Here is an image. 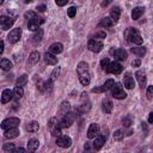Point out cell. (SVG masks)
Wrapping results in <instances>:
<instances>
[{
	"mask_svg": "<svg viewBox=\"0 0 153 153\" xmlns=\"http://www.w3.org/2000/svg\"><path fill=\"white\" fill-rule=\"evenodd\" d=\"M76 73L79 76H85V75H90V72H88V65L84 61L79 62L78 67H76Z\"/></svg>",
	"mask_w": 153,
	"mask_h": 153,
	"instance_id": "obj_14",
	"label": "cell"
},
{
	"mask_svg": "<svg viewBox=\"0 0 153 153\" xmlns=\"http://www.w3.org/2000/svg\"><path fill=\"white\" fill-rule=\"evenodd\" d=\"M2 2H4V0H0V5H1V4H2Z\"/></svg>",
	"mask_w": 153,
	"mask_h": 153,
	"instance_id": "obj_59",
	"label": "cell"
},
{
	"mask_svg": "<svg viewBox=\"0 0 153 153\" xmlns=\"http://www.w3.org/2000/svg\"><path fill=\"white\" fill-rule=\"evenodd\" d=\"M69 109H71V105H69V103L68 102H62L61 103V105H60V110H59V114L60 115H65L66 112H68L69 111Z\"/></svg>",
	"mask_w": 153,
	"mask_h": 153,
	"instance_id": "obj_32",
	"label": "cell"
},
{
	"mask_svg": "<svg viewBox=\"0 0 153 153\" xmlns=\"http://www.w3.org/2000/svg\"><path fill=\"white\" fill-rule=\"evenodd\" d=\"M122 71H123L122 65L118 63V62H116V61H115V62H110L109 66H108V68L105 69L106 73H111V74H115V75L120 74Z\"/></svg>",
	"mask_w": 153,
	"mask_h": 153,
	"instance_id": "obj_9",
	"label": "cell"
},
{
	"mask_svg": "<svg viewBox=\"0 0 153 153\" xmlns=\"http://www.w3.org/2000/svg\"><path fill=\"white\" fill-rule=\"evenodd\" d=\"M122 123H123L124 127H129V126L131 124V120H130L129 117H124V118L122 120Z\"/></svg>",
	"mask_w": 153,
	"mask_h": 153,
	"instance_id": "obj_48",
	"label": "cell"
},
{
	"mask_svg": "<svg viewBox=\"0 0 153 153\" xmlns=\"http://www.w3.org/2000/svg\"><path fill=\"white\" fill-rule=\"evenodd\" d=\"M114 80L112 79H108L100 87H94V88H92V92H105V91H108L109 88H111V86L114 85Z\"/></svg>",
	"mask_w": 153,
	"mask_h": 153,
	"instance_id": "obj_16",
	"label": "cell"
},
{
	"mask_svg": "<svg viewBox=\"0 0 153 153\" xmlns=\"http://www.w3.org/2000/svg\"><path fill=\"white\" fill-rule=\"evenodd\" d=\"M0 67L4 69V71H10L12 68V62L8 60V59H2L0 61Z\"/></svg>",
	"mask_w": 153,
	"mask_h": 153,
	"instance_id": "obj_31",
	"label": "cell"
},
{
	"mask_svg": "<svg viewBox=\"0 0 153 153\" xmlns=\"http://www.w3.org/2000/svg\"><path fill=\"white\" fill-rule=\"evenodd\" d=\"M131 53L134 55L137 56H143L146 54V48L145 47H136V48H131Z\"/></svg>",
	"mask_w": 153,
	"mask_h": 153,
	"instance_id": "obj_34",
	"label": "cell"
},
{
	"mask_svg": "<svg viewBox=\"0 0 153 153\" xmlns=\"http://www.w3.org/2000/svg\"><path fill=\"white\" fill-rule=\"evenodd\" d=\"M31 1H32V0H25V2H26V4H29V2H31Z\"/></svg>",
	"mask_w": 153,
	"mask_h": 153,
	"instance_id": "obj_58",
	"label": "cell"
},
{
	"mask_svg": "<svg viewBox=\"0 0 153 153\" xmlns=\"http://www.w3.org/2000/svg\"><path fill=\"white\" fill-rule=\"evenodd\" d=\"M111 93L112 97L116 99H124L127 97V93L124 92V88L121 82H114V85L111 86Z\"/></svg>",
	"mask_w": 153,
	"mask_h": 153,
	"instance_id": "obj_2",
	"label": "cell"
},
{
	"mask_svg": "<svg viewBox=\"0 0 153 153\" xmlns=\"http://www.w3.org/2000/svg\"><path fill=\"white\" fill-rule=\"evenodd\" d=\"M53 82H54V81L50 80V79L44 82V88H45V91H50V90L53 88Z\"/></svg>",
	"mask_w": 153,
	"mask_h": 153,
	"instance_id": "obj_46",
	"label": "cell"
},
{
	"mask_svg": "<svg viewBox=\"0 0 153 153\" xmlns=\"http://www.w3.org/2000/svg\"><path fill=\"white\" fill-rule=\"evenodd\" d=\"M62 50H63V45H62V43H60V42H55V43H53V44L49 47V51H50L51 54H54V55H57V54L62 53Z\"/></svg>",
	"mask_w": 153,
	"mask_h": 153,
	"instance_id": "obj_18",
	"label": "cell"
},
{
	"mask_svg": "<svg viewBox=\"0 0 153 153\" xmlns=\"http://www.w3.org/2000/svg\"><path fill=\"white\" fill-rule=\"evenodd\" d=\"M100 131V128L98 124L96 123H91L90 127H88V130H87V137L88 139H93L94 136H97Z\"/></svg>",
	"mask_w": 153,
	"mask_h": 153,
	"instance_id": "obj_15",
	"label": "cell"
},
{
	"mask_svg": "<svg viewBox=\"0 0 153 153\" xmlns=\"http://www.w3.org/2000/svg\"><path fill=\"white\" fill-rule=\"evenodd\" d=\"M45 10H47V6L45 5H38L37 6V11L38 12H44Z\"/></svg>",
	"mask_w": 153,
	"mask_h": 153,
	"instance_id": "obj_51",
	"label": "cell"
},
{
	"mask_svg": "<svg viewBox=\"0 0 153 153\" xmlns=\"http://www.w3.org/2000/svg\"><path fill=\"white\" fill-rule=\"evenodd\" d=\"M90 109H91V104H90V103H87V104H81V105L79 106V109H78V112H79V114H85V112L90 111Z\"/></svg>",
	"mask_w": 153,
	"mask_h": 153,
	"instance_id": "obj_36",
	"label": "cell"
},
{
	"mask_svg": "<svg viewBox=\"0 0 153 153\" xmlns=\"http://www.w3.org/2000/svg\"><path fill=\"white\" fill-rule=\"evenodd\" d=\"M67 14H68V17H69V18H74V17H75V14H76V8H75L74 6L69 7V8L67 10Z\"/></svg>",
	"mask_w": 153,
	"mask_h": 153,
	"instance_id": "obj_42",
	"label": "cell"
},
{
	"mask_svg": "<svg viewBox=\"0 0 153 153\" xmlns=\"http://www.w3.org/2000/svg\"><path fill=\"white\" fill-rule=\"evenodd\" d=\"M94 141H93V148L94 149H100L103 147V145L105 143L106 139H108V134H98L97 136L93 137Z\"/></svg>",
	"mask_w": 153,
	"mask_h": 153,
	"instance_id": "obj_10",
	"label": "cell"
},
{
	"mask_svg": "<svg viewBox=\"0 0 153 153\" xmlns=\"http://www.w3.org/2000/svg\"><path fill=\"white\" fill-rule=\"evenodd\" d=\"M143 12H145V8L137 6V7H135V8L133 10V12H131V18H133L134 20H136V19H139V18L143 14Z\"/></svg>",
	"mask_w": 153,
	"mask_h": 153,
	"instance_id": "obj_27",
	"label": "cell"
},
{
	"mask_svg": "<svg viewBox=\"0 0 153 153\" xmlns=\"http://www.w3.org/2000/svg\"><path fill=\"white\" fill-rule=\"evenodd\" d=\"M48 128H49L51 135H54V136L61 135V127H60V123H59V121H57L56 117H51V118L49 120V122H48Z\"/></svg>",
	"mask_w": 153,
	"mask_h": 153,
	"instance_id": "obj_3",
	"label": "cell"
},
{
	"mask_svg": "<svg viewBox=\"0 0 153 153\" xmlns=\"http://www.w3.org/2000/svg\"><path fill=\"white\" fill-rule=\"evenodd\" d=\"M11 98H12V91L8 90V88L4 90L2 93H1V103L6 104V103H8L11 100Z\"/></svg>",
	"mask_w": 153,
	"mask_h": 153,
	"instance_id": "obj_23",
	"label": "cell"
},
{
	"mask_svg": "<svg viewBox=\"0 0 153 153\" xmlns=\"http://www.w3.org/2000/svg\"><path fill=\"white\" fill-rule=\"evenodd\" d=\"M87 48L93 53H99L103 49V43L98 39H90L87 43Z\"/></svg>",
	"mask_w": 153,
	"mask_h": 153,
	"instance_id": "obj_12",
	"label": "cell"
},
{
	"mask_svg": "<svg viewBox=\"0 0 153 153\" xmlns=\"http://www.w3.org/2000/svg\"><path fill=\"white\" fill-rule=\"evenodd\" d=\"M123 133H122V130L121 129H117L115 133H114V139L116 140V141H121L122 139H123Z\"/></svg>",
	"mask_w": 153,
	"mask_h": 153,
	"instance_id": "obj_40",
	"label": "cell"
},
{
	"mask_svg": "<svg viewBox=\"0 0 153 153\" xmlns=\"http://www.w3.org/2000/svg\"><path fill=\"white\" fill-rule=\"evenodd\" d=\"M17 152H26V149L25 148H18V149H16Z\"/></svg>",
	"mask_w": 153,
	"mask_h": 153,
	"instance_id": "obj_57",
	"label": "cell"
},
{
	"mask_svg": "<svg viewBox=\"0 0 153 153\" xmlns=\"http://www.w3.org/2000/svg\"><path fill=\"white\" fill-rule=\"evenodd\" d=\"M112 20H111V18H109V17H105V18H103L102 20H100V23H99V25L102 26V27H111L112 26Z\"/></svg>",
	"mask_w": 153,
	"mask_h": 153,
	"instance_id": "obj_33",
	"label": "cell"
},
{
	"mask_svg": "<svg viewBox=\"0 0 153 153\" xmlns=\"http://www.w3.org/2000/svg\"><path fill=\"white\" fill-rule=\"evenodd\" d=\"M39 61V53L38 51H32L29 56V60H27V65L29 66H32L35 63H37Z\"/></svg>",
	"mask_w": 153,
	"mask_h": 153,
	"instance_id": "obj_24",
	"label": "cell"
},
{
	"mask_svg": "<svg viewBox=\"0 0 153 153\" xmlns=\"http://www.w3.org/2000/svg\"><path fill=\"white\" fill-rule=\"evenodd\" d=\"M120 17H121V8L118 6L112 7L111 11H110V18H111V20L112 22H117L120 19Z\"/></svg>",
	"mask_w": 153,
	"mask_h": 153,
	"instance_id": "obj_20",
	"label": "cell"
},
{
	"mask_svg": "<svg viewBox=\"0 0 153 153\" xmlns=\"http://www.w3.org/2000/svg\"><path fill=\"white\" fill-rule=\"evenodd\" d=\"M135 76H136V80L139 81V85L141 87H145L146 84H147V78H146V73L143 71H137L135 73Z\"/></svg>",
	"mask_w": 153,
	"mask_h": 153,
	"instance_id": "obj_17",
	"label": "cell"
},
{
	"mask_svg": "<svg viewBox=\"0 0 153 153\" xmlns=\"http://www.w3.org/2000/svg\"><path fill=\"white\" fill-rule=\"evenodd\" d=\"M42 38H43V30L42 29H38L37 30V32L33 35V37H32V43L35 44V45H37L41 41H42Z\"/></svg>",
	"mask_w": 153,
	"mask_h": 153,
	"instance_id": "obj_29",
	"label": "cell"
},
{
	"mask_svg": "<svg viewBox=\"0 0 153 153\" xmlns=\"http://www.w3.org/2000/svg\"><path fill=\"white\" fill-rule=\"evenodd\" d=\"M59 75H60V67H56V68L51 72V74H50V80L55 81V80L59 78Z\"/></svg>",
	"mask_w": 153,
	"mask_h": 153,
	"instance_id": "obj_38",
	"label": "cell"
},
{
	"mask_svg": "<svg viewBox=\"0 0 153 153\" xmlns=\"http://www.w3.org/2000/svg\"><path fill=\"white\" fill-rule=\"evenodd\" d=\"M102 109H103V111L105 114H110L112 111V102L110 99H108V98L103 99V102H102Z\"/></svg>",
	"mask_w": 153,
	"mask_h": 153,
	"instance_id": "obj_22",
	"label": "cell"
},
{
	"mask_svg": "<svg viewBox=\"0 0 153 153\" xmlns=\"http://www.w3.org/2000/svg\"><path fill=\"white\" fill-rule=\"evenodd\" d=\"M39 146V141L37 139H30L27 142V151L29 152H35Z\"/></svg>",
	"mask_w": 153,
	"mask_h": 153,
	"instance_id": "obj_26",
	"label": "cell"
},
{
	"mask_svg": "<svg viewBox=\"0 0 153 153\" xmlns=\"http://www.w3.org/2000/svg\"><path fill=\"white\" fill-rule=\"evenodd\" d=\"M4 134H5V137H7V139H14V137H17L20 133H19V129H18L17 127H13V128L6 129Z\"/></svg>",
	"mask_w": 153,
	"mask_h": 153,
	"instance_id": "obj_19",
	"label": "cell"
},
{
	"mask_svg": "<svg viewBox=\"0 0 153 153\" xmlns=\"http://www.w3.org/2000/svg\"><path fill=\"white\" fill-rule=\"evenodd\" d=\"M37 17V14L35 13V12H32V11H29V12H26L25 13V18L29 20V19H32V18H36Z\"/></svg>",
	"mask_w": 153,
	"mask_h": 153,
	"instance_id": "obj_47",
	"label": "cell"
},
{
	"mask_svg": "<svg viewBox=\"0 0 153 153\" xmlns=\"http://www.w3.org/2000/svg\"><path fill=\"white\" fill-rule=\"evenodd\" d=\"M79 80H80L81 85L87 86L90 84V81H91V78H90V75H85V76H79Z\"/></svg>",
	"mask_w": 153,
	"mask_h": 153,
	"instance_id": "obj_39",
	"label": "cell"
},
{
	"mask_svg": "<svg viewBox=\"0 0 153 153\" xmlns=\"http://www.w3.org/2000/svg\"><path fill=\"white\" fill-rule=\"evenodd\" d=\"M69 0H55V2H56V5L57 6H60V7H62V6H65L67 2H68Z\"/></svg>",
	"mask_w": 153,
	"mask_h": 153,
	"instance_id": "obj_49",
	"label": "cell"
},
{
	"mask_svg": "<svg viewBox=\"0 0 153 153\" xmlns=\"http://www.w3.org/2000/svg\"><path fill=\"white\" fill-rule=\"evenodd\" d=\"M56 145L62 148H68L72 145V139L67 135H59L56 139Z\"/></svg>",
	"mask_w": 153,
	"mask_h": 153,
	"instance_id": "obj_11",
	"label": "cell"
},
{
	"mask_svg": "<svg viewBox=\"0 0 153 153\" xmlns=\"http://www.w3.org/2000/svg\"><path fill=\"white\" fill-rule=\"evenodd\" d=\"M109 63H110V60H109V57H104V59L100 61V67H102V68L105 71V69L108 68Z\"/></svg>",
	"mask_w": 153,
	"mask_h": 153,
	"instance_id": "obj_43",
	"label": "cell"
},
{
	"mask_svg": "<svg viewBox=\"0 0 153 153\" xmlns=\"http://www.w3.org/2000/svg\"><path fill=\"white\" fill-rule=\"evenodd\" d=\"M4 48H5V44H4V41L0 39V55L4 53Z\"/></svg>",
	"mask_w": 153,
	"mask_h": 153,
	"instance_id": "obj_54",
	"label": "cell"
},
{
	"mask_svg": "<svg viewBox=\"0 0 153 153\" xmlns=\"http://www.w3.org/2000/svg\"><path fill=\"white\" fill-rule=\"evenodd\" d=\"M2 148H4V151H6V152H14V151H16L14 143H5Z\"/></svg>",
	"mask_w": 153,
	"mask_h": 153,
	"instance_id": "obj_41",
	"label": "cell"
},
{
	"mask_svg": "<svg viewBox=\"0 0 153 153\" xmlns=\"http://www.w3.org/2000/svg\"><path fill=\"white\" fill-rule=\"evenodd\" d=\"M128 42H130V43H134V44H137V45H140V44H142V42H143V38L141 37L140 32H139V31H136V32H134V33L131 35V37L129 38V41H128Z\"/></svg>",
	"mask_w": 153,
	"mask_h": 153,
	"instance_id": "obj_21",
	"label": "cell"
},
{
	"mask_svg": "<svg viewBox=\"0 0 153 153\" xmlns=\"http://www.w3.org/2000/svg\"><path fill=\"white\" fill-rule=\"evenodd\" d=\"M23 94H24V90H23V87H20V86H16L14 90L12 91V97H13L16 100L20 99V98L23 97Z\"/></svg>",
	"mask_w": 153,
	"mask_h": 153,
	"instance_id": "obj_28",
	"label": "cell"
},
{
	"mask_svg": "<svg viewBox=\"0 0 153 153\" xmlns=\"http://www.w3.org/2000/svg\"><path fill=\"white\" fill-rule=\"evenodd\" d=\"M146 96H147V99H148V100H152V98H153V86H148V87H147V93H146Z\"/></svg>",
	"mask_w": 153,
	"mask_h": 153,
	"instance_id": "obj_44",
	"label": "cell"
},
{
	"mask_svg": "<svg viewBox=\"0 0 153 153\" xmlns=\"http://www.w3.org/2000/svg\"><path fill=\"white\" fill-rule=\"evenodd\" d=\"M16 19L8 16H0V25L2 27V30H8L10 27H12V25L14 24Z\"/></svg>",
	"mask_w": 153,
	"mask_h": 153,
	"instance_id": "obj_7",
	"label": "cell"
},
{
	"mask_svg": "<svg viewBox=\"0 0 153 153\" xmlns=\"http://www.w3.org/2000/svg\"><path fill=\"white\" fill-rule=\"evenodd\" d=\"M137 30L136 29H134V27H128L126 31H124V38L127 39V41H129V38L131 37V35L134 33V32H136Z\"/></svg>",
	"mask_w": 153,
	"mask_h": 153,
	"instance_id": "obj_37",
	"label": "cell"
},
{
	"mask_svg": "<svg viewBox=\"0 0 153 153\" xmlns=\"http://www.w3.org/2000/svg\"><path fill=\"white\" fill-rule=\"evenodd\" d=\"M37 88H38V91H39L41 93H43V92L45 91V88H44V81H42L41 79H39L38 82H37Z\"/></svg>",
	"mask_w": 153,
	"mask_h": 153,
	"instance_id": "obj_45",
	"label": "cell"
},
{
	"mask_svg": "<svg viewBox=\"0 0 153 153\" xmlns=\"http://www.w3.org/2000/svg\"><path fill=\"white\" fill-rule=\"evenodd\" d=\"M148 123H153V112L148 115Z\"/></svg>",
	"mask_w": 153,
	"mask_h": 153,
	"instance_id": "obj_56",
	"label": "cell"
},
{
	"mask_svg": "<svg viewBox=\"0 0 153 153\" xmlns=\"http://www.w3.org/2000/svg\"><path fill=\"white\" fill-rule=\"evenodd\" d=\"M123 85L128 90H133L134 86H135V82H134V78L131 75L130 72H126L124 73V76H123Z\"/></svg>",
	"mask_w": 153,
	"mask_h": 153,
	"instance_id": "obj_13",
	"label": "cell"
},
{
	"mask_svg": "<svg viewBox=\"0 0 153 153\" xmlns=\"http://www.w3.org/2000/svg\"><path fill=\"white\" fill-rule=\"evenodd\" d=\"M140 63H141L140 59H136V60H134V61H133V63H131V65H133L134 67H139V66H140Z\"/></svg>",
	"mask_w": 153,
	"mask_h": 153,
	"instance_id": "obj_52",
	"label": "cell"
},
{
	"mask_svg": "<svg viewBox=\"0 0 153 153\" xmlns=\"http://www.w3.org/2000/svg\"><path fill=\"white\" fill-rule=\"evenodd\" d=\"M105 36H106L105 31H98L96 33V38H105Z\"/></svg>",
	"mask_w": 153,
	"mask_h": 153,
	"instance_id": "obj_50",
	"label": "cell"
},
{
	"mask_svg": "<svg viewBox=\"0 0 153 153\" xmlns=\"http://www.w3.org/2000/svg\"><path fill=\"white\" fill-rule=\"evenodd\" d=\"M141 124H142V129H143V130H145V135H146V134H147V133H148V128H147V124H146V123H145V122H142V123H141Z\"/></svg>",
	"mask_w": 153,
	"mask_h": 153,
	"instance_id": "obj_55",
	"label": "cell"
},
{
	"mask_svg": "<svg viewBox=\"0 0 153 153\" xmlns=\"http://www.w3.org/2000/svg\"><path fill=\"white\" fill-rule=\"evenodd\" d=\"M39 129V123L37 121H32L26 126V130L30 133H36Z\"/></svg>",
	"mask_w": 153,
	"mask_h": 153,
	"instance_id": "obj_30",
	"label": "cell"
},
{
	"mask_svg": "<svg viewBox=\"0 0 153 153\" xmlns=\"http://www.w3.org/2000/svg\"><path fill=\"white\" fill-rule=\"evenodd\" d=\"M44 61L48 63V65H56L57 63V57H55L54 54L51 53H45L44 54Z\"/></svg>",
	"mask_w": 153,
	"mask_h": 153,
	"instance_id": "obj_25",
	"label": "cell"
},
{
	"mask_svg": "<svg viewBox=\"0 0 153 153\" xmlns=\"http://www.w3.org/2000/svg\"><path fill=\"white\" fill-rule=\"evenodd\" d=\"M19 123H20V120H19L18 117H8V118H6V120H4V121L1 122L0 127H1L4 130H6V129H8V128L18 127Z\"/></svg>",
	"mask_w": 153,
	"mask_h": 153,
	"instance_id": "obj_4",
	"label": "cell"
},
{
	"mask_svg": "<svg viewBox=\"0 0 153 153\" xmlns=\"http://www.w3.org/2000/svg\"><path fill=\"white\" fill-rule=\"evenodd\" d=\"M27 82V75L26 74H23L22 76H19L18 79H17V81H16V86H24L25 84Z\"/></svg>",
	"mask_w": 153,
	"mask_h": 153,
	"instance_id": "obj_35",
	"label": "cell"
},
{
	"mask_svg": "<svg viewBox=\"0 0 153 153\" xmlns=\"http://www.w3.org/2000/svg\"><path fill=\"white\" fill-rule=\"evenodd\" d=\"M20 36H22V29L20 27H16V29H12L10 31V33L7 35V39H8L10 43L14 44L20 39Z\"/></svg>",
	"mask_w": 153,
	"mask_h": 153,
	"instance_id": "obj_5",
	"label": "cell"
},
{
	"mask_svg": "<svg viewBox=\"0 0 153 153\" xmlns=\"http://www.w3.org/2000/svg\"><path fill=\"white\" fill-rule=\"evenodd\" d=\"M111 1H112V0H103L100 5H102V7H105V6H108V5H109Z\"/></svg>",
	"mask_w": 153,
	"mask_h": 153,
	"instance_id": "obj_53",
	"label": "cell"
},
{
	"mask_svg": "<svg viewBox=\"0 0 153 153\" xmlns=\"http://www.w3.org/2000/svg\"><path fill=\"white\" fill-rule=\"evenodd\" d=\"M75 117H76V112H71V111H68V112H66L65 115H62V118H61V121L59 122L61 129H62V128H68V127H71V126L73 124V122L75 121Z\"/></svg>",
	"mask_w": 153,
	"mask_h": 153,
	"instance_id": "obj_1",
	"label": "cell"
},
{
	"mask_svg": "<svg viewBox=\"0 0 153 153\" xmlns=\"http://www.w3.org/2000/svg\"><path fill=\"white\" fill-rule=\"evenodd\" d=\"M110 54L114 55V57L117 59V60H120V61H126L127 57H128V53L124 49H122V48H117V49L112 48L110 50Z\"/></svg>",
	"mask_w": 153,
	"mask_h": 153,
	"instance_id": "obj_6",
	"label": "cell"
},
{
	"mask_svg": "<svg viewBox=\"0 0 153 153\" xmlns=\"http://www.w3.org/2000/svg\"><path fill=\"white\" fill-rule=\"evenodd\" d=\"M43 23H44V19L36 17V18L29 19V22H27V27H29V30H31V31H37V30L39 29V26H41Z\"/></svg>",
	"mask_w": 153,
	"mask_h": 153,
	"instance_id": "obj_8",
	"label": "cell"
}]
</instances>
